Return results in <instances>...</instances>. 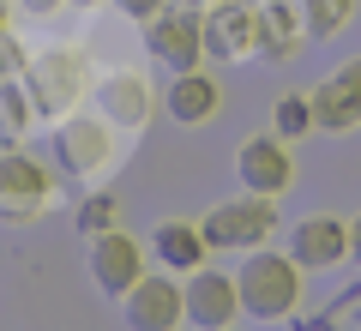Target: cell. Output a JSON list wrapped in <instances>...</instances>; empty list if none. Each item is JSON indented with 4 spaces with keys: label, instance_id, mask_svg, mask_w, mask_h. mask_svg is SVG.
I'll return each instance as SVG.
<instances>
[{
    "label": "cell",
    "instance_id": "obj_1",
    "mask_svg": "<svg viewBox=\"0 0 361 331\" xmlns=\"http://www.w3.org/2000/svg\"><path fill=\"white\" fill-rule=\"evenodd\" d=\"M18 78H25V90H30L37 121H66L73 109H85V97H90V61H85L78 42H54V49L30 54Z\"/></svg>",
    "mask_w": 361,
    "mask_h": 331
},
{
    "label": "cell",
    "instance_id": "obj_2",
    "mask_svg": "<svg viewBox=\"0 0 361 331\" xmlns=\"http://www.w3.org/2000/svg\"><path fill=\"white\" fill-rule=\"evenodd\" d=\"M301 259L277 253V247H253L241 253V271H235V289H241V313L247 319H289L301 307Z\"/></svg>",
    "mask_w": 361,
    "mask_h": 331
},
{
    "label": "cell",
    "instance_id": "obj_3",
    "mask_svg": "<svg viewBox=\"0 0 361 331\" xmlns=\"http://www.w3.org/2000/svg\"><path fill=\"white\" fill-rule=\"evenodd\" d=\"M145 54H151L163 73H193L205 66V13L193 6H163V13L145 25Z\"/></svg>",
    "mask_w": 361,
    "mask_h": 331
},
{
    "label": "cell",
    "instance_id": "obj_4",
    "mask_svg": "<svg viewBox=\"0 0 361 331\" xmlns=\"http://www.w3.org/2000/svg\"><path fill=\"white\" fill-rule=\"evenodd\" d=\"M115 163V127L97 109H73L66 121H54V169L61 175H97Z\"/></svg>",
    "mask_w": 361,
    "mask_h": 331
},
{
    "label": "cell",
    "instance_id": "obj_5",
    "mask_svg": "<svg viewBox=\"0 0 361 331\" xmlns=\"http://www.w3.org/2000/svg\"><path fill=\"white\" fill-rule=\"evenodd\" d=\"M277 235V199L265 193H247V199H229L205 217V241L223 247V253H253Z\"/></svg>",
    "mask_w": 361,
    "mask_h": 331
},
{
    "label": "cell",
    "instance_id": "obj_6",
    "mask_svg": "<svg viewBox=\"0 0 361 331\" xmlns=\"http://www.w3.org/2000/svg\"><path fill=\"white\" fill-rule=\"evenodd\" d=\"M121 319L127 331H175L187 325V283L175 271H145L127 295H121Z\"/></svg>",
    "mask_w": 361,
    "mask_h": 331
},
{
    "label": "cell",
    "instance_id": "obj_7",
    "mask_svg": "<svg viewBox=\"0 0 361 331\" xmlns=\"http://www.w3.org/2000/svg\"><path fill=\"white\" fill-rule=\"evenodd\" d=\"M54 205V169L25 151H0V223H37Z\"/></svg>",
    "mask_w": 361,
    "mask_h": 331
},
{
    "label": "cell",
    "instance_id": "obj_8",
    "mask_svg": "<svg viewBox=\"0 0 361 331\" xmlns=\"http://www.w3.org/2000/svg\"><path fill=\"white\" fill-rule=\"evenodd\" d=\"M90 109H97L109 127L139 133V127H151V115H157V90H151V78H145V73L121 66V73H103V78H97V90H90Z\"/></svg>",
    "mask_w": 361,
    "mask_h": 331
},
{
    "label": "cell",
    "instance_id": "obj_9",
    "mask_svg": "<svg viewBox=\"0 0 361 331\" xmlns=\"http://www.w3.org/2000/svg\"><path fill=\"white\" fill-rule=\"evenodd\" d=\"M235 181H241L247 193H265V199L289 193V187H295V157H289V139H277V133L247 139L241 151H235Z\"/></svg>",
    "mask_w": 361,
    "mask_h": 331
},
{
    "label": "cell",
    "instance_id": "obj_10",
    "mask_svg": "<svg viewBox=\"0 0 361 331\" xmlns=\"http://www.w3.org/2000/svg\"><path fill=\"white\" fill-rule=\"evenodd\" d=\"M259 54V6H241V0H217L205 13V61L229 66Z\"/></svg>",
    "mask_w": 361,
    "mask_h": 331
},
{
    "label": "cell",
    "instance_id": "obj_11",
    "mask_svg": "<svg viewBox=\"0 0 361 331\" xmlns=\"http://www.w3.org/2000/svg\"><path fill=\"white\" fill-rule=\"evenodd\" d=\"M235 313H241V289H235V277H223L217 265L187 271V325H199V331H235Z\"/></svg>",
    "mask_w": 361,
    "mask_h": 331
},
{
    "label": "cell",
    "instance_id": "obj_12",
    "mask_svg": "<svg viewBox=\"0 0 361 331\" xmlns=\"http://www.w3.org/2000/svg\"><path fill=\"white\" fill-rule=\"evenodd\" d=\"M307 97H313V127L319 133H355L361 127V54L343 61L331 78H319Z\"/></svg>",
    "mask_w": 361,
    "mask_h": 331
},
{
    "label": "cell",
    "instance_id": "obj_13",
    "mask_svg": "<svg viewBox=\"0 0 361 331\" xmlns=\"http://www.w3.org/2000/svg\"><path fill=\"white\" fill-rule=\"evenodd\" d=\"M139 277H145V247H139V235L109 229V235L90 241V283H97L103 295H115V301H121Z\"/></svg>",
    "mask_w": 361,
    "mask_h": 331
},
{
    "label": "cell",
    "instance_id": "obj_14",
    "mask_svg": "<svg viewBox=\"0 0 361 331\" xmlns=\"http://www.w3.org/2000/svg\"><path fill=\"white\" fill-rule=\"evenodd\" d=\"M289 253L301 259V271H331L349 259V223H337L331 211H313L295 223V235H289Z\"/></svg>",
    "mask_w": 361,
    "mask_h": 331
},
{
    "label": "cell",
    "instance_id": "obj_15",
    "mask_svg": "<svg viewBox=\"0 0 361 331\" xmlns=\"http://www.w3.org/2000/svg\"><path fill=\"white\" fill-rule=\"evenodd\" d=\"M217 102H223V85L205 73V66H193V73H175L163 90V109L169 121H180V127H205L211 115H217Z\"/></svg>",
    "mask_w": 361,
    "mask_h": 331
},
{
    "label": "cell",
    "instance_id": "obj_16",
    "mask_svg": "<svg viewBox=\"0 0 361 331\" xmlns=\"http://www.w3.org/2000/svg\"><path fill=\"white\" fill-rule=\"evenodd\" d=\"M307 42V25H301V0H265L259 6V54L265 61H289Z\"/></svg>",
    "mask_w": 361,
    "mask_h": 331
},
{
    "label": "cell",
    "instance_id": "obj_17",
    "mask_svg": "<svg viewBox=\"0 0 361 331\" xmlns=\"http://www.w3.org/2000/svg\"><path fill=\"white\" fill-rule=\"evenodd\" d=\"M151 253H157V265L163 271H199L211 259V241H205V223H157V235H151Z\"/></svg>",
    "mask_w": 361,
    "mask_h": 331
},
{
    "label": "cell",
    "instance_id": "obj_18",
    "mask_svg": "<svg viewBox=\"0 0 361 331\" xmlns=\"http://www.w3.org/2000/svg\"><path fill=\"white\" fill-rule=\"evenodd\" d=\"M355 6H361V0H301V25H307V42H313V37H319V42L343 37V30L355 25Z\"/></svg>",
    "mask_w": 361,
    "mask_h": 331
},
{
    "label": "cell",
    "instance_id": "obj_19",
    "mask_svg": "<svg viewBox=\"0 0 361 331\" xmlns=\"http://www.w3.org/2000/svg\"><path fill=\"white\" fill-rule=\"evenodd\" d=\"M73 229L85 235V241H97V235L121 229V205H115V193H90V199H78V211H73Z\"/></svg>",
    "mask_w": 361,
    "mask_h": 331
},
{
    "label": "cell",
    "instance_id": "obj_20",
    "mask_svg": "<svg viewBox=\"0 0 361 331\" xmlns=\"http://www.w3.org/2000/svg\"><path fill=\"white\" fill-rule=\"evenodd\" d=\"M271 133H277V139H307L313 133V97H295V90H289V97H277L271 102Z\"/></svg>",
    "mask_w": 361,
    "mask_h": 331
},
{
    "label": "cell",
    "instance_id": "obj_21",
    "mask_svg": "<svg viewBox=\"0 0 361 331\" xmlns=\"http://www.w3.org/2000/svg\"><path fill=\"white\" fill-rule=\"evenodd\" d=\"M0 127H6V133H25V127H37V109H30V90H25V78H0Z\"/></svg>",
    "mask_w": 361,
    "mask_h": 331
},
{
    "label": "cell",
    "instance_id": "obj_22",
    "mask_svg": "<svg viewBox=\"0 0 361 331\" xmlns=\"http://www.w3.org/2000/svg\"><path fill=\"white\" fill-rule=\"evenodd\" d=\"M25 61H30V54L13 42V30H0V78H18V73H25Z\"/></svg>",
    "mask_w": 361,
    "mask_h": 331
},
{
    "label": "cell",
    "instance_id": "obj_23",
    "mask_svg": "<svg viewBox=\"0 0 361 331\" xmlns=\"http://www.w3.org/2000/svg\"><path fill=\"white\" fill-rule=\"evenodd\" d=\"M163 6H169V0H115V13H127L133 25H151V18L163 13Z\"/></svg>",
    "mask_w": 361,
    "mask_h": 331
},
{
    "label": "cell",
    "instance_id": "obj_24",
    "mask_svg": "<svg viewBox=\"0 0 361 331\" xmlns=\"http://www.w3.org/2000/svg\"><path fill=\"white\" fill-rule=\"evenodd\" d=\"M13 6H18V13H30V18H42V13H61L66 0H13Z\"/></svg>",
    "mask_w": 361,
    "mask_h": 331
},
{
    "label": "cell",
    "instance_id": "obj_25",
    "mask_svg": "<svg viewBox=\"0 0 361 331\" xmlns=\"http://www.w3.org/2000/svg\"><path fill=\"white\" fill-rule=\"evenodd\" d=\"M349 259H355V265H361V217H355V223H349Z\"/></svg>",
    "mask_w": 361,
    "mask_h": 331
},
{
    "label": "cell",
    "instance_id": "obj_26",
    "mask_svg": "<svg viewBox=\"0 0 361 331\" xmlns=\"http://www.w3.org/2000/svg\"><path fill=\"white\" fill-rule=\"evenodd\" d=\"M0 30H13V0H0Z\"/></svg>",
    "mask_w": 361,
    "mask_h": 331
},
{
    "label": "cell",
    "instance_id": "obj_27",
    "mask_svg": "<svg viewBox=\"0 0 361 331\" xmlns=\"http://www.w3.org/2000/svg\"><path fill=\"white\" fill-rule=\"evenodd\" d=\"M180 6H193V13H211V6H217V0H180Z\"/></svg>",
    "mask_w": 361,
    "mask_h": 331
},
{
    "label": "cell",
    "instance_id": "obj_28",
    "mask_svg": "<svg viewBox=\"0 0 361 331\" xmlns=\"http://www.w3.org/2000/svg\"><path fill=\"white\" fill-rule=\"evenodd\" d=\"M78 6H85V13H90V6H103V0H78Z\"/></svg>",
    "mask_w": 361,
    "mask_h": 331
},
{
    "label": "cell",
    "instance_id": "obj_29",
    "mask_svg": "<svg viewBox=\"0 0 361 331\" xmlns=\"http://www.w3.org/2000/svg\"><path fill=\"white\" fill-rule=\"evenodd\" d=\"M175 331H180V325H175Z\"/></svg>",
    "mask_w": 361,
    "mask_h": 331
}]
</instances>
